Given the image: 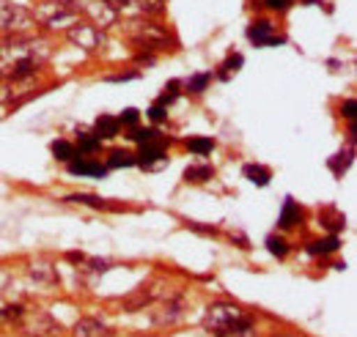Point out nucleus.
Listing matches in <instances>:
<instances>
[{
  "instance_id": "1",
  "label": "nucleus",
  "mask_w": 357,
  "mask_h": 337,
  "mask_svg": "<svg viewBox=\"0 0 357 337\" xmlns=\"http://www.w3.org/2000/svg\"><path fill=\"white\" fill-rule=\"evenodd\" d=\"M52 55V44L33 33L0 36V80L25 83L31 80Z\"/></svg>"
},
{
  "instance_id": "2",
  "label": "nucleus",
  "mask_w": 357,
  "mask_h": 337,
  "mask_svg": "<svg viewBox=\"0 0 357 337\" xmlns=\"http://www.w3.org/2000/svg\"><path fill=\"white\" fill-rule=\"evenodd\" d=\"M204 329L212 337H259L256 318L231 301H215L206 307Z\"/></svg>"
},
{
  "instance_id": "3",
  "label": "nucleus",
  "mask_w": 357,
  "mask_h": 337,
  "mask_svg": "<svg viewBox=\"0 0 357 337\" xmlns=\"http://www.w3.org/2000/svg\"><path fill=\"white\" fill-rule=\"evenodd\" d=\"M33 19H36L39 25L50 28V31H52V28H63V31H66L72 22L80 19V14L72 8L69 0H45V3L36 6Z\"/></svg>"
},
{
  "instance_id": "4",
  "label": "nucleus",
  "mask_w": 357,
  "mask_h": 337,
  "mask_svg": "<svg viewBox=\"0 0 357 337\" xmlns=\"http://www.w3.org/2000/svg\"><path fill=\"white\" fill-rule=\"evenodd\" d=\"M127 33H130V39H132L137 47H143V49H149V52L165 49V47L171 44V36H168L157 22H151V19H146V17L132 19V22L127 25Z\"/></svg>"
},
{
  "instance_id": "5",
  "label": "nucleus",
  "mask_w": 357,
  "mask_h": 337,
  "mask_svg": "<svg viewBox=\"0 0 357 337\" xmlns=\"http://www.w3.org/2000/svg\"><path fill=\"white\" fill-rule=\"evenodd\" d=\"M33 25H36L33 11H28V8L17 6V3L0 0V36H8V33H28Z\"/></svg>"
},
{
  "instance_id": "6",
  "label": "nucleus",
  "mask_w": 357,
  "mask_h": 337,
  "mask_svg": "<svg viewBox=\"0 0 357 337\" xmlns=\"http://www.w3.org/2000/svg\"><path fill=\"white\" fill-rule=\"evenodd\" d=\"M72 3V8L80 14H86V19L93 22L96 28H107V25H113L116 19H119V11H116V6H113V0H69Z\"/></svg>"
},
{
  "instance_id": "7",
  "label": "nucleus",
  "mask_w": 357,
  "mask_h": 337,
  "mask_svg": "<svg viewBox=\"0 0 357 337\" xmlns=\"http://www.w3.org/2000/svg\"><path fill=\"white\" fill-rule=\"evenodd\" d=\"M66 39L75 44L77 49H86V52H96L102 42H105V36H102V31L89 22V19H77V22H72L69 28H66Z\"/></svg>"
},
{
  "instance_id": "8",
  "label": "nucleus",
  "mask_w": 357,
  "mask_h": 337,
  "mask_svg": "<svg viewBox=\"0 0 357 337\" xmlns=\"http://www.w3.org/2000/svg\"><path fill=\"white\" fill-rule=\"evenodd\" d=\"M184 318V296L168 294L157 301V307L151 310V324L154 327H174Z\"/></svg>"
},
{
  "instance_id": "9",
  "label": "nucleus",
  "mask_w": 357,
  "mask_h": 337,
  "mask_svg": "<svg viewBox=\"0 0 357 337\" xmlns=\"http://www.w3.org/2000/svg\"><path fill=\"white\" fill-rule=\"evenodd\" d=\"M25 329L31 337H55L58 335V324L52 321V315H47L45 310L36 313H25Z\"/></svg>"
},
{
  "instance_id": "10",
  "label": "nucleus",
  "mask_w": 357,
  "mask_h": 337,
  "mask_svg": "<svg viewBox=\"0 0 357 337\" xmlns=\"http://www.w3.org/2000/svg\"><path fill=\"white\" fill-rule=\"evenodd\" d=\"M165 146H168V140L160 137V134H157L154 140L143 143L140 151L135 154V165H140V168H151L154 162H162V159H165Z\"/></svg>"
},
{
  "instance_id": "11",
  "label": "nucleus",
  "mask_w": 357,
  "mask_h": 337,
  "mask_svg": "<svg viewBox=\"0 0 357 337\" xmlns=\"http://www.w3.org/2000/svg\"><path fill=\"white\" fill-rule=\"evenodd\" d=\"M248 39L256 44V47H278V44H283V36L275 33V28H272L269 19H256L248 28Z\"/></svg>"
},
{
  "instance_id": "12",
  "label": "nucleus",
  "mask_w": 357,
  "mask_h": 337,
  "mask_svg": "<svg viewBox=\"0 0 357 337\" xmlns=\"http://www.w3.org/2000/svg\"><path fill=\"white\" fill-rule=\"evenodd\" d=\"M162 3L165 0H116L113 6H116L119 14L127 11L132 17H154V14L162 11Z\"/></svg>"
},
{
  "instance_id": "13",
  "label": "nucleus",
  "mask_w": 357,
  "mask_h": 337,
  "mask_svg": "<svg viewBox=\"0 0 357 337\" xmlns=\"http://www.w3.org/2000/svg\"><path fill=\"white\" fill-rule=\"evenodd\" d=\"M160 285H162V283H154V285H149V288L143 285L140 291H135L132 296H127V299L121 301V304H124V310H127V313H135V310H143L146 304H154V301H160V299L165 296L162 291H157Z\"/></svg>"
},
{
  "instance_id": "14",
  "label": "nucleus",
  "mask_w": 357,
  "mask_h": 337,
  "mask_svg": "<svg viewBox=\"0 0 357 337\" xmlns=\"http://www.w3.org/2000/svg\"><path fill=\"white\" fill-rule=\"evenodd\" d=\"M72 335L75 337H116V332H113L107 324H102L99 318H80V321L75 324Z\"/></svg>"
},
{
  "instance_id": "15",
  "label": "nucleus",
  "mask_w": 357,
  "mask_h": 337,
  "mask_svg": "<svg viewBox=\"0 0 357 337\" xmlns=\"http://www.w3.org/2000/svg\"><path fill=\"white\" fill-rule=\"evenodd\" d=\"M28 274H31V280H33L39 288H55V285H58V272H55V266H50L45 260L31 263V266H28Z\"/></svg>"
},
{
  "instance_id": "16",
  "label": "nucleus",
  "mask_w": 357,
  "mask_h": 337,
  "mask_svg": "<svg viewBox=\"0 0 357 337\" xmlns=\"http://www.w3.org/2000/svg\"><path fill=\"white\" fill-rule=\"evenodd\" d=\"M69 165V173L72 175H89V178H105L107 175V168L102 165V162H93V159H72V162H66Z\"/></svg>"
},
{
  "instance_id": "17",
  "label": "nucleus",
  "mask_w": 357,
  "mask_h": 337,
  "mask_svg": "<svg viewBox=\"0 0 357 337\" xmlns=\"http://www.w3.org/2000/svg\"><path fill=\"white\" fill-rule=\"evenodd\" d=\"M300 222H303V209L297 206V201L286 198V203H283V209H280V217H278V228L289 230V228H294V225H300Z\"/></svg>"
},
{
  "instance_id": "18",
  "label": "nucleus",
  "mask_w": 357,
  "mask_h": 337,
  "mask_svg": "<svg viewBox=\"0 0 357 337\" xmlns=\"http://www.w3.org/2000/svg\"><path fill=\"white\" fill-rule=\"evenodd\" d=\"M119 118H113V116H99L96 118V127H93V134L99 137V140H113L116 134H119Z\"/></svg>"
},
{
  "instance_id": "19",
  "label": "nucleus",
  "mask_w": 357,
  "mask_h": 337,
  "mask_svg": "<svg viewBox=\"0 0 357 337\" xmlns=\"http://www.w3.org/2000/svg\"><path fill=\"white\" fill-rule=\"evenodd\" d=\"M242 173H245V178H248V181H253L256 187H267L269 178H272L269 168H264V165H253V162H250V165H245Z\"/></svg>"
},
{
  "instance_id": "20",
  "label": "nucleus",
  "mask_w": 357,
  "mask_h": 337,
  "mask_svg": "<svg viewBox=\"0 0 357 337\" xmlns=\"http://www.w3.org/2000/svg\"><path fill=\"white\" fill-rule=\"evenodd\" d=\"M341 247V242H338V236H327V239H316L308 244V253L311 255H330L335 253Z\"/></svg>"
},
{
  "instance_id": "21",
  "label": "nucleus",
  "mask_w": 357,
  "mask_h": 337,
  "mask_svg": "<svg viewBox=\"0 0 357 337\" xmlns=\"http://www.w3.org/2000/svg\"><path fill=\"white\" fill-rule=\"evenodd\" d=\"M215 175V168L212 165H192V168L184 170V181H192V184H204Z\"/></svg>"
},
{
  "instance_id": "22",
  "label": "nucleus",
  "mask_w": 357,
  "mask_h": 337,
  "mask_svg": "<svg viewBox=\"0 0 357 337\" xmlns=\"http://www.w3.org/2000/svg\"><path fill=\"white\" fill-rule=\"evenodd\" d=\"M242 63H245V58H242L239 52L228 55V61H225L223 66H220V72H218V80H220V83H225V80H231V75H236V72L242 69Z\"/></svg>"
},
{
  "instance_id": "23",
  "label": "nucleus",
  "mask_w": 357,
  "mask_h": 337,
  "mask_svg": "<svg viewBox=\"0 0 357 337\" xmlns=\"http://www.w3.org/2000/svg\"><path fill=\"white\" fill-rule=\"evenodd\" d=\"M52 154H55V159H61V162H72V159L77 157V146L69 143V140H55V143H52Z\"/></svg>"
},
{
  "instance_id": "24",
  "label": "nucleus",
  "mask_w": 357,
  "mask_h": 337,
  "mask_svg": "<svg viewBox=\"0 0 357 337\" xmlns=\"http://www.w3.org/2000/svg\"><path fill=\"white\" fill-rule=\"evenodd\" d=\"M352 157H355V148L349 146L347 151H341L335 159H330V170L335 173V175H344L347 170H349V165H352Z\"/></svg>"
},
{
  "instance_id": "25",
  "label": "nucleus",
  "mask_w": 357,
  "mask_h": 337,
  "mask_svg": "<svg viewBox=\"0 0 357 337\" xmlns=\"http://www.w3.org/2000/svg\"><path fill=\"white\" fill-rule=\"evenodd\" d=\"M187 148L192 154H198V157H206V154L215 151V140H209V137H192V140H187Z\"/></svg>"
},
{
  "instance_id": "26",
  "label": "nucleus",
  "mask_w": 357,
  "mask_h": 337,
  "mask_svg": "<svg viewBox=\"0 0 357 337\" xmlns=\"http://www.w3.org/2000/svg\"><path fill=\"white\" fill-rule=\"evenodd\" d=\"M135 165V154H127V151H110L107 157V165L105 168H132Z\"/></svg>"
},
{
  "instance_id": "27",
  "label": "nucleus",
  "mask_w": 357,
  "mask_h": 337,
  "mask_svg": "<svg viewBox=\"0 0 357 337\" xmlns=\"http://www.w3.org/2000/svg\"><path fill=\"white\" fill-rule=\"evenodd\" d=\"M99 146H102V140H99L93 132H80V137H77V148H80V154H93Z\"/></svg>"
},
{
  "instance_id": "28",
  "label": "nucleus",
  "mask_w": 357,
  "mask_h": 337,
  "mask_svg": "<svg viewBox=\"0 0 357 337\" xmlns=\"http://www.w3.org/2000/svg\"><path fill=\"white\" fill-rule=\"evenodd\" d=\"M209 83H212V75H209V72H201V75H192V77L184 83V88H187L190 93H204Z\"/></svg>"
},
{
  "instance_id": "29",
  "label": "nucleus",
  "mask_w": 357,
  "mask_h": 337,
  "mask_svg": "<svg viewBox=\"0 0 357 337\" xmlns=\"http://www.w3.org/2000/svg\"><path fill=\"white\" fill-rule=\"evenodd\" d=\"M66 201H69V203H83V206H91V209H110L102 198H96V195H86V192H83V195H69Z\"/></svg>"
},
{
  "instance_id": "30",
  "label": "nucleus",
  "mask_w": 357,
  "mask_h": 337,
  "mask_svg": "<svg viewBox=\"0 0 357 337\" xmlns=\"http://www.w3.org/2000/svg\"><path fill=\"white\" fill-rule=\"evenodd\" d=\"M267 250L275 255V258H286V255H289V242H286V239H280V236H269Z\"/></svg>"
},
{
  "instance_id": "31",
  "label": "nucleus",
  "mask_w": 357,
  "mask_h": 337,
  "mask_svg": "<svg viewBox=\"0 0 357 337\" xmlns=\"http://www.w3.org/2000/svg\"><path fill=\"white\" fill-rule=\"evenodd\" d=\"M178 88H181V83L178 80H171V83L165 85V91H162V96L157 99V104H162V107H168V104H174L178 96Z\"/></svg>"
},
{
  "instance_id": "32",
  "label": "nucleus",
  "mask_w": 357,
  "mask_h": 337,
  "mask_svg": "<svg viewBox=\"0 0 357 337\" xmlns=\"http://www.w3.org/2000/svg\"><path fill=\"white\" fill-rule=\"evenodd\" d=\"M11 80H0V104H14L17 102V91H14Z\"/></svg>"
},
{
  "instance_id": "33",
  "label": "nucleus",
  "mask_w": 357,
  "mask_h": 337,
  "mask_svg": "<svg viewBox=\"0 0 357 337\" xmlns=\"http://www.w3.org/2000/svg\"><path fill=\"white\" fill-rule=\"evenodd\" d=\"M0 315H3V321H22L25 318V307L22 304H8V307L0 310Z\"/></svg>"
},
{
  "instance_id": "34",
  "label": "nucleus",
  "mask_w": 357,
  "mask_h": 337,
  "mask_svg": "<svg viewBox=\"0 0 357 337\" xmlns=\"http://www.w3.org/2000/svg\"><path fill=\"white\" fill-rule=\"evenodd\" d=\"M160 132L157 129H137V127H132V132H130V140H135V143H149V140H154Z\"/></svg>"
},
{
  "instance_id": "35",
  "label": "nucleus",
  "mask_w": 357,
  "mask_h": 337,
  "mask_svg": "<svg viewBox=\"0 0 357 337\" xmlns=\"http://www.w3.org/2000/svg\"><path fill=\"white\" fill-rule=\"evenodd\" d=\"M137 118H140V113H137L135 107H130V110H124V113L119 116V124H124V127H135V124H137Z\"/></svg>"
},
{
  "instance_id": "36",
  "label": "nucleus",
  "mask_w": 357,
  "mask_h": 337,
  "mask_svg": "<svg viewBox=\"0 0 357 337\" xmlns=\"http://www.w3.org/2000/svg\"><path fill=\"white\" fill-rule=\"evenodd\" d=\"M291 3L294 0H264V6L269 11H286V8H291Z\"/></svg>"
},
{
  "instance_id": "37",
  "label": "nucleus",
  "mask_w": 357,
  "mask_h": 337,
  "mask_svg": "<svg viewBox=\"0 0 357 337\" xmlns=\"http://www.w3.org/2000/svg\"><path fill=\"white\" fill-rule=\"evenodd\" d=\"M149 118H151V121H154V124H160V121H162V118H165V107H162V104H157V102H154V107H151V110H149Z\"/></svg>"
},
{
  "instance_id": "38",
  "label": "nucleus",
  "mask_w": 357,
  "mask_h": 337,
  "mask_svg": "<svg viewBox=\"0 0 357 337\" xmlns=\"http://www.w3.org/2000/svg\"><path fill=\"white\" fill-rule=\"evenodd\" d=\"M355 99H347V102H344V107H341V113H344V116H347V121H352V118H355Z\"/></svg>"
},
{
  "instance_id": "39",
  "label": "nucleus",
  "mask_w": 357,
  "mask_h": 337,
  "mask_svg": "<svg viewBox=\"0 0 357 337\" xmlns=\"http://www.w3.org/2000/svg\"><path fill=\"white\" fill-rule=\"evenodd\" d=\"M137 77V72H127V75H113V77H107V83H127V80H135Z\"/></svg>"
},
{
  "instance_id": "40",
  "label": "nucleus",
  "mask_w": 357,
  "mask_h": 337,
  "mask_svg": "<svg viewBox=\"0 0 357 337\" xmlns=\"http://www.w3.org/2000/svg\"><path fill=\"white\" fill-rule=\"evenodd\" d=\"M8 291V274L6 272H0V296Z\"/></svg>"
},
{
  "instance_id": "41",
  "label": "nucleus",
  "mask_w": 357,
  "mask_h": 337,
  "mask_svg": "<svg viewBox=\"0 0 357 337\" xmlns=\"http://www.w3.org/2000/svg\"><path fill=\"white\" fill-rule=\"evenodd\" d=\"M275 337H297V335H275Z\"/></svg>"
},
{
  "instance_id": "42",
  "label": "nucleus",
  "mask_w": 357,
  "mask_h": 337,
  "mask_svg": "<svg viewBox=\"0 0 357 337\" xmlns=\"http://www.w3.org/2000/svg\"><path fill=\"white\" fill-rule=\"evenodd\" d=\"M0 324H3V315H0Z\"/></svg>"
}]
</instances>
